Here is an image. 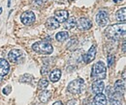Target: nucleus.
Returning <instances> with one entry per match:
<instances>
[{"label":"nucleus","instance_id":"0eeeda50","mask_svg":"<svg viewBox=\"0 0 126 105\" xmlns=\"http://www.w3.org/2000/svg\"><path fill=\"white\" fill-rule=\"evenodd\" d=\"M20 19H21V22L25 25H30L32 24L35 19H36V16H35V14L31 12V11H25L21 16H20Z\"/></svg>","mask_w":126,"mask_h":105},{"label":"nucleus","instance_id":"9d476101","mask_svg":"<svg viewBox=\"0 0 126 105\" xmlns=\"http://www.w3.org/2000/svg\"><path fill=\"white\" fill-rule=\"evenodd\" d=\"M110 105H122L121 101V93L119 92H112L110 95Z\"/></svg>","mask_w":126,"mask_h":105},{"label":"nucleus","instance_id":"f03ea898","mask_svg":"<svg viewBox=\"0 0 126 105\" xmlns=\"http://www.w3.org/2000/svg\"><path fill=\"white\" fill-rule=\"evenodd\" d=\"M106 75H107V70L105 64L101 61L95 63L91 70V78L93 80H103L106 78Z\"/></svg>","mask_w":126,"mask_h":105},{"label":"nucleus","instance_id":"f257e3e1","mask_svg":"<svg viewBox=\"0 0 126 105\" xmlns=\"http://www.w3.org/2000/svg\"><path fill=\"white\" fill-rule=\"evenodd\" d=\"M126 25L123 22L122 24H113L106 29V36L110 40H118L125 35Z\"/></svg>","mask_w":126,"mask_h":105},{"label":"nucleus","instance_id":"423d86ee","mask_svg":"<svg viewBox=\"0 0 126 105\" xmlns=\"http://www.w3.org/2000/svg\"><path fill=\"white\" fill-rule=\"evenodd\" d=\"M96 22L101 27L106 26L109 23V14H108V12H106L104 10L99 11L98 14L96 15Z\"/></svg>","mask_w":126,"mask_h":105},{"label":"nucleus","instance_id":"7ed1b4c3","mask_svg":"<svg viewBox=\"0 0 126 105\" xmlns=\"http://www.w3.org/2000/svg\"><path fill=\"white\" fill-rule=\"evenodd\" d=\"M32 49H33L34 51H36L37 53H40V54H43V55L51 54L52 51H53L52 45H50L49 43L44 42V41L35 43L34 45H32Z\"/></svg>","mask_w":126,"mask_h":105},{"label":"nucleus","instance_id":"6e6552de","mask_svg":"<svg viewBox=\"0 0 126 105\" xmlns=\"http://www.w3.org/2000/svg\"><path fill=\"white\" fill-rule=\"evenodd\" d=\"M76 25L78 26L79 30H88L91 28L92 26V23L91 21L86 18V17H81L78 20V22H76Z\"/></svg>","mask_w":126,"mask_h":105},{"label":"nucleus","instance_id":"6ab92c4d","mask_svg":"<svg viewBox=\"0 0 126 105\" xmlns=\"http://www.w3.org/2000/svg\"><path fill=\"white\" fill-rule=\"evenodd\" d=\"M116 19L118 20V21H122V22H124L126 19V9L125 8H122V9H120V10H118L117 12H116Z\"/></svg>","mask_w":126,"mask_h":105},{"label":"nucleus","instance_id":"f8f14e48","mask_svg":"<svg viewBox=\"0 0 126 105\" xmlns=\"http://www.w3.org/2000/svg\"><path fill=\"white\" fill-rule=\"evenodd\" d=\"M68 11L66 10H58L54 13V18L59 22V23H62L65 22L67 19H68Z\"/></svg>","mask_w":126,"mask_h":105},{"label":"nucleus","instance_id":"5701e85b","mask_svg":"<svg viewBox=\"0 0 126 105\" xmlns=\"http://www.w3.org/2000/svg\"><path fill=\"white\" fill-rule=\"evenodd\" d=\"M76 26V19L74 18V17H71V18H69L68 20H67V22H66V25H65V27L67 28V29H72V28H74Z\"/></svg>","mask_w":126,"mask_h":105},{"label":"nucleus","instance_id":"ddd939ff","mask_svg":"<svg viewBox=\"0 0 126 105\" xmlns=\"http://www.w3.org/2000/svg\"><path fill=\"white\" fill-rule=\"evenodd\" d=\"M105 89V84L101 80H96L94 83L92 84V91L94 93H101Z\"/></svg>","mask_w":126,"mask_h":105},{"label":"nucleus","instance_id":"cd10ccee","mask_svg":"<svg viewBox=\"0 0 126 105\" xmlns=\"http://www.w3.org/2000/svg\"><path fill=\"white\" fill-rule=\"evenodd\" d=\"M47 0H35V2L38 4V5H43Z\"/></svg>","mask_w":126,"mask_h":105},{"label":"nucleus","instance_id":"412c9836","mask_svg":"<svg viewBox=\"0 0 126 105\" xmlns=\"http://www.w3.org/2000/svg\"><path fill=\"white\" fill-rule=\"evenodd\" d=\"M32 79H33V76L31 74L26 73V74H23L19 78V82H21V83H30Z\"/></svg>","mask_w":126,"mask_h":105},{"label":"nucleus","instance_id":"1a4fd4ad","mask_svg":"<svg viewBox=\"0 0 126 105\" xmlns=\"http://www.w3.org/2000/svg\"><path fill=\"white\" fill-rule=\"evenodd\" d=\"M10 70V65L5 59L0 58V81L3 79L5 75L8 74Z\"/></svg>","mask_w":126,"mask_h":105},{"label":"nucleus","instance_id":"7c9ffc66","mask_svg":"<svg viewBox=\"0 0 126 105\" xmlns=\"http://www.w3.org/2000/svg\"><path fill=\"white\" fill-rule=\"evenodd\" d=\"M11 6V0H8V7Z\"/></svg>","mask_w":126,"mask_h":105},{"label":"nucleus","instance_id":"aec40b11","mask_svg":"<svg viewBox=\"0 0 126 105\" xmlns=\"http://www.w3.org/2000/svg\"><path fill=\"white\" fill-rule=\"evenodd\" d=\"M68 38H69V34H68V32H65V31L59 32V33H57V34L55 35V39H56L58 42H60V43L66 41Z\"/></svg>","mask_w":126,"mask_h":105},{"label":"nucleus","instance_id":"f3484780","mask_svg":"<svg viewBox=\"0 0 126 105\" xmlns=\"http://www.w3.org/2000/svg\"><path fill=\"white\" fill-rule=\"evenodd\" d=\"M51 97V92L50 91H43L39 94V99L41 102H47Z\"/></svg>","mask_w":126,"mask_h":105},{"label":"nucleus","instance_id":"c756f323","mask_svg":"<svg viewBox=\"0 0 126 105\" xmlns=\"http://www.w3.org/2000/svg\"><path fill=\"white\" fill-rule=\"evenodd\" d=\"M122 49H123V52H125V42L123 43V48Z\"/></svg>","mask_w":126,"mask_h":105},{"label":"nucleus","instance_id":"4be33fe9","mask_svg":"<svg viewBox=\"0 0 126 105\" xmlns=\"http://www.w3.org/2000/svg\"><path fill=\"white\" fill-rule=\"evenodd\" d=\"M47 86H48V81H47L46 78H42L39 81V83H38V88L40 90H45Z\"/></svg>","mask_w":126,"mask_h":105},{"label":"nucleus","instance_id":"473e14b6","mask_svg":"<svg viewBox=\"0 0 126 105\" xmlns=\"http://www.w3.org/2000/svg\"><path fill=\"white\" fill-rule=\"evenodd\" d=\"M119 0H113V2H118Z\"/></svg>","mask_w":126,"mask_h":105},{"label":"nucleus","instance_id":"2eb2a0df","mask_svg":"<svg viewBox=\"0 0 126 105\" xmlns=\"http://www.w3.org/2000/svg\"><path fill=\"white\" fill-rule=\"evenodd\" d=\"M46 26L49 30H54L59 27V22L54 18V17H49L46 22Z\"/></svg>","mask_w":126,"mask_h":105},{"label":"nucleus","instance_id":"bb28decb","mask_svg":"<svg viewBox=\"0 0 126 105\" xmlns=\"http://www.w3.org/2000/svg\"><path fill=\"white\" fill-rule=\"evenodd\" d=\"M41 73L42 74H47V67H43L42 68V70H41Z\"/></svg>","mask_w":126,"mask_h":105},{"label":"nucleus","instance_id":"a211bd4d","mask_svg":"<svg viewBox=\"0 0 126 105\" xmlns=\"http://www.w3.org/2000/svg\"><path fill=\"white\" fill-rule=\"evenodd\" d=\"M113 90L115 92H124L125 90V81L124 80H117L115 83H114V86H113Z\"/></svg>","mask_w":126,"mask_h":105},{"label":"nucleus","instance_id":"4468645a","mask_svg":"<svg viewBox=\"0 0 126 105\" xmlns=\"http://www.w3.org/2000/svg\"><path fill=\"white\" fill-rule=\"evenodd\" d=\"M94 105H107L108 104V100L105 94L103 93H97L95 95L94 99H93Z\"/></svg>","mask_w":126,"mask_h":105},{"label":"nucleus","instance_id":"c85d7f7f","mask_svg":"<svg viewBox=\"0 0 126 105\" xmlns=\"http://www.w3.org/2000/svg\"><path fill=\"white\" fill-rule=\"evenodd\" d=\"M52 105H63V103L61 101H56V102H54Z\"/></svg>","mask_w":126,"mask_h":105},{"label":"nucleus","instance_id":"dca6fc26","mask_svg":"<svg viewBox=\"0 0 126 105\" xmlns=\"http://www.w3.org/2000/svg\"><path fill=\"white\" fill-rule=\"evenodd\" d=\"M60 77H61V70H58V69L53 70L49 73V80H50L51 82H53V83L57 82V81L60 79Z\"/></svg>","mask_w":126,"mask_h":105},{"label":"nucleus","instance_id":"2f4dec72","mask_svg":"<svg viewBox=\"0 0 126 105\" xmlns=\"http://www.w3.org/2000/svg\"><path fill=\"white\" fill-rule=\"evenodd\" d=\"M2 14V8H0V15Z\"/></svg>","mask_w":126,"mask_h":105},{"label":"nucleus","instance_id":"9b49d317","mask_svg":"<svg viewBox=\"0 0 126 105\" xmlns=\"http://www.w3.org/2000/svg\"><path fill=\"white\" fill-rule=\"evenodd\" d=\"M95 55H96V47L95 45H92L90 47V49L82 56V60L84 63H90L95 59Z\"/></svg>","mask_w":126,"mask_h":105},{"label":"nucleus","instance_id":"39448f33","mask_svg":"<svg viewBox=\"0 0 126 105\" xmlns=\"http://www.w3.org/2000/svg\"><path fill=\"white\" fill-rule=\"evenodd\" d=\"M8 57H9V60L11 61L12 63H15V64H21L24 61L23 53L20 50H18V49L11 50L9 55H8Z\"/></svg>","mask_w":126,"mask_h":105},{"label":"nucleus","instance_id":"393cba45","mask_svg":"<svg viewBox=\"0 0 126 105\" xmlns=\"http://www.w3.org/2000/svg\"><path fill=\"white\" fill-rule=\"evenodd\" d=\"M107 60H108V67H111L112 63L114 62V57L112 55H109L108 58H107Z\"/></svg>","mask_w":126,"mask_h":105},{"label":"nucleus","instance_id":"b1692460","mask_svg":"<svg viewBox=\"0 0 126 105\" xmlns=\"http://www.w3.org/2000/svg\"><path fill=\"white\" fill-rule=\"evenodd\" d=\"M78 45V41H77V39H72V40H70L69 42H68V44L66 45V47L68 48V49H73V48H75L76 46Z\"/></svg>","mask_w":126,"mask_h":105},{"label":"nucleus","instance_id":"20e7f679","mask_svg":"<svg viewBox=\"0 0 126 105\" xmlns=\"http://www.w3.org/2000/svg\"><path fill=\"white\" fill-rule=\"evenodd\" d=\"M84 88V81L82 78H78L69 83L67 91L72 94H79Z\"/></svg>","mask_w":126,"mask_h":105},{"label":"nucleus","instance_id":"a878e982","mask_svg":"<svg viewBox=\"0 0 126 105\" xmlns=\"http://www.w3.org/2000/svg\"><path fill=\"white\" fill-rule=\"evenodd\" d=\"M11 91H12V87H11V86H7V87H5V88L3 89V93L6 94V95H8V94L11 93Z\"/></svg>","mask_w":126,"mask_h":105}]
</instances>
